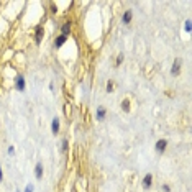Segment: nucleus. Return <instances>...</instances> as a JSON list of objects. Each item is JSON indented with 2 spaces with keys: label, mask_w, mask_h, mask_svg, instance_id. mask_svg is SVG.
Listing matches in <instances>:
<instances>
[{
  "label": "nucleus",
  "mask_w": 192,
  "mask_h": 192,
  "mask_svg": "<svg viewBox=\"0 0 192 192\" xmlns=\"http://www.w3.org/2000/svg\"><path fill=\"white\" fill-rule=\"evenodd\" d=\"M15 87H16V90H20V92L25 90L26 82H25V77H23V75H16L15 77Z\"/></svg>",
  "instance_id": "1"
},
{
  "label": "nucleus",
  "mask_w": 192,
  "mask_h": 192,
  "mask_svg": "<svg viewBox=\"0 0 192 192\" xmlns=\"http://www.w3.org/2000/svg\"><path fill=\"white\" fill-rule=\"evenodd\" d=\"M43 33H44L43 26H36V31H34V41H36V44L41 43V39H43Z\"/></svg>",
  "instance_id": "2"
},
{
  "label": "nucleus",
  "mask_w": 192,
  "mask_h": 192,
  "mask_svg": "<svg viewBox=\"0 0 192 192\" xmlns=\"http://www.w3.org/2000/svg\"><path fill=\"white\" fill-rule=\"evenodd\" d=\"M181 64H182V61L179 59V57H177V59H174L172 69H171V74H172V75H177V74H179V69H181Z\"/></svg>",
  "instance_id": "3"
},
{
  "label": "nucleus",
  "mask_w": 192,
  "mask_h": 192,
  "mask_svg": "<svg viewBox=\"0 0 192 192\" xmlns=\"http://www.w3.org/2000/svg\"><path fill=\"white\" fill-rule=\"evenodd\" d=\"M166 148H167V141H166V139H159V141L156 143V151H158V153H164Z\"/></svg>",
  "instance_id": "4"
},
{
  "label": "nucleus",
  "mask_w": 192,
  "mask_h": 192,
  "mask_svg": "<svg viewBox=\"0 0 192 192\" xmlns=\"http://www.w3.org/2000/svg\"><path fill=\"white\" fill-rule=\"evenodd\" d=\"M131 18H133V11L131 10H126L125 13H123V16H121V21H123L125 25H130Z\"/></svg>",
  "instance_id": "5"
},
{
  "label": "nucleus",
  "mask_w": 192,
  "mask_h": 192,
  "mask_svg": "<svg viewBox=\"0 0 192 192\" xmlns=\"http://www.w3.org/2000/svg\"><path fill=\"white\" fill-rule=\"evenodd\" d=\"M66 41H67V36H64V34H59V36L56 38V41H54V46H56V48H61V46L66 43Z\"/></svg>",
  "instance_id": "6"
},
{
  "label": "nucleus",
  "mask_w": 192,
  "mask_h": 192,
  "mask_svg": "<svg viewBox=\"0 0 192 192\" xmlns=\"http://www.w3.org/2000/svg\"><path fill=\"white\" fill-rule=\"evenodd\" d=\"M105 115H107V110L103 108V107H98V108H97V112H95L97 120H103V118H105Z\"/></svg>",
  "instance_id": "7"
},
{
  "label": "nucleus",
  "mask_w": 192,
  "mask_h": 192,
  "mask_svg": "<svg viewBox=\"0 0 192 192\" xmlns=\"http://www.w3.org/2000/svg\"><path fill=\"white\" fill-rule=\"evenodd\" d=\"M143 184H144V187H146V189H149L151 184H153V174H146L144 179H143Z\"/></svg>",
  "instance_id": "8"
},
{
  "label": "nucleus",
  "mask_w": 192,
  "mask_h": 192,
  "mask_svg": "<svg viewBox=\"0 0 192 192\" xmlns=\"http://www.w3.org/2000/svg\"><path fill=\"white\" fill-rule=\"evenodd\" d=\"M34 176H36V179H41L43 177V166L39 164V162L34 166Z\"/></svg>",
  "instance_id": "9"
},
{
  "label": "nucleus",
  "mask_w": 192,
  "mask_h": 192,
  "mask_svg": "<svg viewBox=\"0 0 192 192\" xmlns=\"http://www.w3.org/2000/svg\"><path fill=\"white\" fill-rule=\"evenodd\" d=\"M51 128H53V133L54 135H57V131H59V118H53V125H51Z\"/></svg>",
  "instance_id": "10"
},
{
  "label": "nucleus",
  "mask_w": 192,
  "mask_h": 192,
  "mask_svg": "<svg viewBox=\"0 0 192 192\" xmlns=\"http://www.w3.org/2000/svg\"><path fill=\"white\" fill-rule=\"evenodd\" d=\"M69 31H71V23H64V25H62V33H61V34H64V36H67Z\"/></svg>",
  "instance_id": "11"
},
{
  "label": "nucleus",
  "mask_w": 192,
  "mask_h": 192,
  "mask_svg": "<svg viewBox=\"0 0 192 192\" xmlns=\"http://www.w3.org/2000/svg\"><path fill=\"white\" fill-rule=\"evenodd\" d=\"M121 110H123V112H130V100H128V98H125V100L121 102Z\"/></svg>",
  "instance_id": "12"
},
{
  "label": "nucleus",
  "mask_w": 192,
  "mask_h": 192,
  "mask_svg": "<svg viewBox=\"0 0 192 192\" xmlns=\"http://www.w3.org/2000/svg\"><path fill=\"white\" fill-rule=\"evenodd\" d=\"M192 23H190V20H187V21H185V31H187V33H190L192 31Z\"/></svg>",
  "instance_id": "13"
},
{
  "label": "nucleus",
  "mask_w": 192,
  "mask_h": 192,
  "mask_svg": "<svg viewBox=\"0 0 192 192\" xmlns=\"http://www.w3.org/2000/svg\"><path fill=\"white\" fill-rule=\"evenodd\" d=\"M107 92H113V82H112V80H108V82H107Z\"/></svg>",
  "instance_id": "14"
},
{
  "label": "nucleus",
  "mask_w": 192,
  "mask_h": 192,
  "mask_svg": "<svg viewBox=\"0 0 192 192\" xmlns=\"http://www.w3.org/2000/svg\"><path fill=\"white\" fill-rule=\"evenodd\" d=\"M123 59H125V56H123V54H120V56L117 57V64H115V66H120V64L123 62Z\"/></svg>",
  "instance_id": "15"
},
{
  "label": "nucleus",
  "mask_w": 192,
  "mask_h": 192,
  "mask_svg": "<svg viewBox=\"0 0 192 192\" xmlns=\"http://www.w3.org/2000/svg\"><path fill=\"white\" fill-rule=\"evenodd\" d=\"M161 189L164 190V192H169V190H171V187H169L167 184H162V187H161Z\"/></svg>",
  "instance_id": "16"
},
{
  "label": "nucleus",
  "mask_w": 192,
  "mask_h": 192,
  "mask_svg": "<svg viewBox=\"0 0 192 192\" xmlns=\"http://www.w3.org/2000/svg\"><path fill=\"white\" fill-rule=\"evenodd\" d=\"M33 184H30V185H26V189H25V192H33Z\"/></svg>",
  "instance_id": "17"
},
{
  "label": "nucleus",
  "mask_w": 192,
  "mask_h": 192,
  "mask_svg": "<svg viewBox=\"0 0 192 192\" xmlns=\"http://www.w3.org/2000/svg\"><path fill=\"white\" fill-rule=\"evenodd\" d=\"M66 148H67V141H62V146H61V149H62V151H66Z\"/></svg>",
  "instance_id": "18"
},
{
  "label": "nucleus",
  "mask_w": 192,
  "mask_h": 192,
  "mask_svg": "<svg viewBox=\"0 0 192 192\" xmlns=\"http://www.w3.org/2000/svg\"><path fill=\"white\" fill-rule=\"evenodd\" d=\"M13 153H15V148L10 146V148H8V154H13Z\"/></svg>",
  "instance_id": "19"
},
{
  "label": "nucleus",
  "mask_w": 192,
  "mask_h": 192,
  "mask_svg": "<svg viewBox=\"0 0 192 192\" xmlns=\"http://www.w3.org/2000/svg\"><path fill=\"white\" fill-rule=\"evenodd\" d=\"M3 179V172H2V167H0V181Z\"/></svg>",
  "instance_id": "20"
}]
</instances>
